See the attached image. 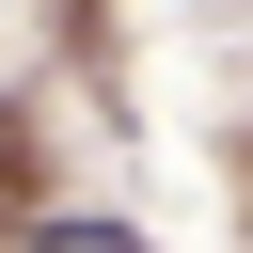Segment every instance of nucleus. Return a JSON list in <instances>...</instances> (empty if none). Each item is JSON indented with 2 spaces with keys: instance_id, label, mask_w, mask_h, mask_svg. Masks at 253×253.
Instances as JSON below:
<instances>
[{
  "instance_id": "obj_1",
  "label": "nucleus",
  "mask_w": 253,
  "mask_h": 253,
  "mask_svg": "<svg viewBox=\"0 0 253 253\" xmlns=\"http://www.w3.org/2000/svg\"><path fill=\"white\" fill-rule=\"evenodd\" d=\"M32 253H142V237H126V221H47Z\"/></svg>"
}]
</instances>
